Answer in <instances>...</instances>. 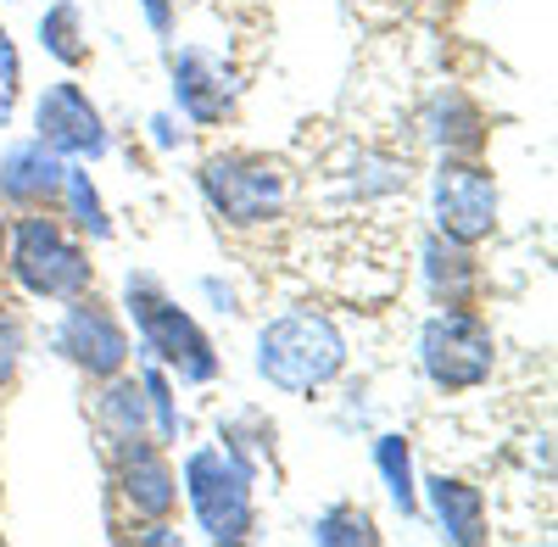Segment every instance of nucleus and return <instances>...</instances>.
Listing matches in <instances>:
<instances>
[{
  "mask_svg": "<svg viewBox=\"0 0 558 547\" xmlns=\"http://www.w3.org/2000/svg\"><path fill=\"white\" fill-rule=\"evenodd\" d=\"M368 459H375V470H380V481H386V497L397 503L402 520H413L418 509H425V503H418V475H413V441H408V436H397V430L375 436Z\"/></svg>",
  "mask_w": 558,
  "mask_h": 547,
  "instance_id": "obj_19",
  "label": "nucleus"
},
{
  "mask_svg": "<svg viewBox=\"0 0 558 547\" xmlns=\"http://www.w3.org/2000/svg\"><path fill=\"white\" fill-rule=\"evenodd\" d=\"M179 491H184L191 520L207 542H218V547L252 542V531H257V475H246L218 441H202V447L184 452Z\"/></svg>",
  "mask_w": 558,
  "mask_h": 547,
  "instance_id": "obj_5",
  "label": "nucleus"
},
{
  "mask_svg": "<svg viewBox=\"0 0 558 547\" xmlns=\"http://www.w3.org/2000/svg\"><path fill=\"white\" fill-rule=\"evenodd\" d=\"M151 141H157L162 151H173V146L184 141V129L173 123V112H157V118H151Z\"/></svg>",
  "mask_w": 558,
  "mask_h": 547,
  "instance_id": "obj_27",
  "label": "nucleus"
},
{
  "mask_svg": "<svg viewBox=\"0 0 558 547\" xmlns=\"http://www.w3.org/2000/svg\"><path fill=\"white\" fill-rule=\"evenodd\" d=\"M425 134H430V146L441 157H481L492 123H486V112H481V101L470 96V89L447 84L441 96L425 107Z\"/></svg>",
  "mask_w": 558,
  "mask_h": 547,
  "instance_id": "obj_15",
  "label": "nucleus"
},
{
  "mask_svg": "<svg viewBox=\"0 0 558 547\" xmlns=\"http://www.w3.org/2000/svg\"><path fill=\"white\" fill-rule=\"evenodd\" d=\"M418 274H425V291L436 307H475L481 296V257L475 246L447 241V235H425L418 241Z\"/></svg>",
  "mask_w": 558,
  "mask_h": 547,
  "instance_id": "obj_13",
  "label": "nucleus"
},
{
  "mask_svg": "<svg viewBox=\"0 0 558 547\" xmlns=\"http://www.w3.org/2000/svg\"><path fill=\"white\" fill-rule=\"evenodd\" d=\"M418 369L447 397L481 391L497 375V330L475 307H436L418 325Z\"/></svg>",
  "mask_w": 558,
  "mask_h": 547,
  "instance_id": "obj_6",
  "label": "nucleus"
},
{
  "mask_svg": "<svg viewBox=\"0 0 558 547\" xmlns=\"http://www.w3.org/2000/svg\"><path fill=\"white\" fill-rule=\"evenodd\" d=\"M57 218L68 223L73 235L96 241V246H107V241H112V212H107V202H101V191H96V179H89V168H84V162H68L62 196H57Z\"/></svg>",
  "mask_w": 558,
  "mask_h": 547,
  "instance_id": "obj_17",
  "label": "nucleus"
},
{
  "mask_svg": "<svg viewBox=\"0 0 558 547\" xmlns=\"http://www.w3.org/2000/svg\"><path fill=\"white\" fill-rule=\"evenodd\" d=\"M134 542H146V547H179V531H173V520H140Z\"/></svg>",
  "mask_w": 558,
  "mask_h": 547,
  "instance_id": "obj_26",
  "label": "nucleus"
},
{
  "mask_svg": "<svg viewBox=\"0 0 558 547\" xmlns=\"http://www.w3.org/2000/svg\"><path fill=\"white\" fill-rule=\"evenodd\" d=\"M12 285L34 302H68L96 291V263H89V246L68 230L57 212H23L7 235V263Z\"/></svg>",
  "mask_w": 558,
  "mask_h": 547,
  "instance_id": "obj_3",
  "label": "nucleus"
},
{
  "mask_svg": "<svg viewBox=\"0 0 558 547\" xmlns=\"http://www.w3.org/2000/svg\"><path fill=\"white\" fill-rule=\"evenodd\" d=\"M34 141H45L62 162H101L112 151V134L101 107L89 101V89L78 78H57L39 89L34 101Z\"/></svg>",
  "mask_w": 558,
  "mask_h": 547,
  "instance_id": "obj_10",
  "label": "nucleus"
},
{
  "mask_svg": "<svg viewBox=\"0 0 558 547\" xmlns=\"http://www.w3.org/2000/svg\"><path fill=\"white\" fill-rule=\"evenodd\" d=\"M140 391H146V414H151V441L173 447L184 420H179V397H173V375L162 369V363H140Z\"/></svg>",
  "mask_w": 558,
  "mask_h": 547,
  "instance_id": "obj_22",
  "label": "nucleus"
},
{
  "mask_svg": "<svg viewBox=\"0 0 558 547\" xmlns=\"http://www.w3.org/2000/svg\"><path fill=\"white\" fill-rule=\"evenodd\" d=\"M497 218H502V191H497V173L486 168V157H441L430 168V223H436V235L481 246V241L497 235Z\"/></svg>",
  "mask_w": 558,
  "mask_h": 547,
  "instance_id": "obj_7",
  "label": "nucleus"
},
{
  "mask_svg": "<svg viewBox=\"0 0 558 547\" xmlns=\"http://www.w3.org/2000/svg\"><path fill=\"white\" fill-rule=\"evenodd\" d=\"M140 12H146V28H151L157 39H173V23H179L173 0H140Z\"/></svg>",
  "mask_w": 558,
  "mask_h": 547,
  "instance_id": "obj_25",
  "label": "nucleus"
},
{
  "mask_svg": "<svg viewBox=\"0 0 558 547\" xmlns=\"http://www.w3.org/2000/svg\"><path fill=\"white\" fill-rule=\"evenodd\" d=\"M7 235H12V218H7V207H0V263H7Z\"/></svg>",
  "mask_w": 558,
  "mask_h": 547,
  "instance_id": "obj_29",
  "label": "nucleus"
},
{
  "mask_svg": "<svg viewBox=\"0 0 558 547\" xmlns=\"http://www.w3.org/2000/svg\"><path fill=\"white\" fill-rule=\"evenodd\" d=\"M17 101H23V57H17V45L7 39L0 45V129L12 123Z\"/></svg>",
  "mask_w": 558,
  "mask_h": 547,
  "instance_id": "obj_24",
  "label": "nucleus"
},
{
  "mask_svg": "<svg viewBox=\"0 0 558 547\" xmlns=\"http://www.w3.org/2000/svg\"><path fill=\"white\" fill-rule=\"evenodd\" d=\"M112 497L129 509V520H173L179 470L168 464V447L151 436L112 447Z\"/></svg>",
  "mask_w": 558,
  "mask_h": 547,
  "instance_id": "obj_11",
  "label": "nucleus"
},
{
  "mask_svg": "<svg viewBox=\"0 0 558 547\" xmlns=\"http://www.w3.org/2000/svg\"><path fill=\"white\" fill-rule=\"evenodd\" d=\"M39 51L51 57L57 68H84L89 62V28H84V7L78 0H51V7L39 12Z\"/></svg>",
  "mask_w": 558,
  "mask_h": 547,
  "instance_id": "obj_18",
  "label": "nucleus"
},
{
  "mask_svg": "<svg viewBox=\"0 0 558 547\" xmlns=\"http://www.w3.org/2000/svg\"><path fill=\"white\" fill-rule=\"evenodd\" d=\"M68 162L45 141H7L0 146V207L12 212H57Z\"/></svg>",
  "mask_w": 558,
  "mask_h": 547,
  "instance_id": "obj_12",
  "label": "nucleus"
},
{
  "mask_svg": "<svg viewBox=\"0 0 558 547\" xmlns=\"http://www.w3.org/2000/svg\"><path fill=\"white\" fill-rule=\"evenodd\" d=\"M202 296H207V302H218V313H235V291H229L223 280H213V274L202 280Z\"/></svg>",
  "mask_w": 558,
  "mask_h": 547,
  "instance_id": "obj_28",
  "label": "nucleus"
},
{
  "mask_svg": "<svg viewBox=\"0 0 558 547\" xmlns=\"http://www.w3.org/2000/svg\"><path fill=\"white\" fill-rule=\"evenodd\" d=\"M96 430L112 447L123 441H140V436H151V414H146V391H140V375H112L101 380V397H96Z\"/></svg>",
  "mask_w": 558,
  "mask_h": 547,
  "instance_id": "obj_16",
  "label": "nucleus"
},
{
  "mask_svg": "<svg viewBox=\"0 0 558 547\" xmlns=\"http://www.w3.org/2000/svg\"><path fill=\"white\" fill-rule=\"evenodd\" d=\"M347 336L330 313L318 307H286L279 318H268V325L257 330V375L286 391V397H313L324 386H336L347 375Z\"/></svg>",
  "mask_w": 558,
  "mask_h": 547,
  "instance_id": "obj_2",
  "label": "nucleus"
},
{
  "mask_svg": "<svg viewBox=\"0 0 558 547\" xmlns=\"http://www.w3.org/2000/svg\"><path fill=\"white\" fill-rule=\"evenodd\" d=\"M51 352L62 363H73V369L84 380H112L129 369V357H134V341H129V325H123V313L112 302H101L96 291H84V296H68L62 302V318H57V330H51Z\"/></svg>",
  "mask_w": 558,
  "mask_h": 547,
  "instance_id": "obj_8",
  "label": "nucleus"
},
{
  "mask_svg": "<svg viewBox=\"0 0 558 547\" xmlns=\"http://www.w3.org/2000/svg\"><path fill=\"white\" fill-rule=\"evenodd\" d=\"M218 447H223L246 475L274 470V425H268L263 414H252V408H241V414H229V420L218 425Z\"/></svg>",
  "mask_w": 558,
  "mask_h": 547,
  "instance_id": "obj_20",
  "label": "nucleus"
},
{
  "mask_svg": "<svg viewBox=\"0 0 558 547\" xmlns=\"http://www.w3.org/2000/svg\"><path fill=\"white\" fill-rule=\"evenodd\" d=\"M23 347H28V330H23V313L0 302V391H7L23 369Z\"/></svg>",
  "mask_w": 558,
  "mask_h": 547,
  "instance_id": "obj_23",
  "label": "nucleus"
},
{
  "mask_svg": "<svg viewBox=\"0 0 558 547\" xmlns=\"http://www.w3.org/2000/svg\"><path fill=\"white\" fill-rule=\"evenodd\" d=\"M196 191L229 230H268L291 207V168L268 151H213L196 168Z\"/></svg>",
  "mask_w": 558,
  "mask_h": 547,
  "instance_id": "obj_4",
  "label": "nucleus"
},
{
  "mask_svg": "<svg viewBox=\"0 0 558 547\" xmlns=\"http://www.w3.org/2000/svg\"><path fill=\"white\" fill-rule=\"evenodd\" d=\"M168 89L173 112L196 129H223L241 107V73L207 45H168Z\"/></svg>",
  "mask_w": 558,
  "mask_h": 547,
  "instance_id": "obj_9",
  "label": "nucleus"
},
{
  "mask_svg": "<svg viewBox=\"0 0 558 547\" xmlns=\"http://www.w3.org/2000/svg\"><path fill=\"white\" fill-rule=\"evenodd\" d=\"M313 542L318 547H375L380 525H375V514L357 509V503H330V509L313 514Z\"/></svg>",
  "mask_w": 558,
  "mask_h": 547,
  "instance_id": "obj_21",
  "label": "nucleus"
},
{
  "mask_svg": "<svg viewBox=\"0 0 558 547\" xmlns=\"http://www.w3.org/2000/svg\"><path fill=\"white\" fill-rule=\"evenodd\" d=\"M123 313L134 325V341L151 363L179 380V386H213L223 375V357L213 336L202 330V318L191 307H179V296L157 280L151 268H129L123 274Z\"/></svg>",
  "mask_w": 558,
  "mask_h": 547,
  "instance_id": "obj_1",
  "label": "nucleus"
},
{
  "mask_svg": "<svg viewBox=\"0 0 558 547\" xmlns=\"http://www.w3.org/2000/svg\"><path fill=\"white\" fill-rule=\"evenodd\" d=\"M418 503H430V520L447 542L458 547H481L492 531H486V491L463 475H425L418 481Z\"/></svg>",
  "mask_w": 558,
  "mask_h": 547,
  "instance_id": "obj_14",
  "label": "nucleus"
}]
</instances>
